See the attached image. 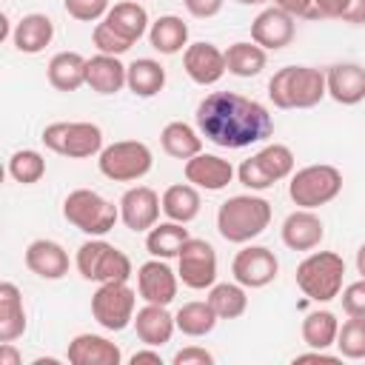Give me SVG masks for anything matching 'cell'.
<instances>
[{
	"label": "cell",
	"instance_id": "obj_9",
	"mask_svg": "<svg viewBox=\"0 0 365 365\" xmlns=\"http://www.w3.org/2000/svg\"><path fill=\"white\" fill-rule=\"evenodd\" d=\"M40 140L48 151L68 157V160H86L106 148L103 128L94 123H51L43 128Z\"/></svg>",
	"mask_w": 365,
	"mask_h": 365
},
{
	"label": "cell",
	"instance_id": "obj_12",
	"mask_svg": "<svg viewBox=\"0 0 365 365\" xmlns=\"http://www.w3.org/2000/svg\"><path fill=\"white\" fill-rule=\"evenodd\" d=\"M231 274L245 288H265L279 274V259L265 245H245L231 262Z\"/></svg>",
	"mask_w": 365,
	"mask_h": 365
},
{
	"label": "cell",
	"instance_id": "obj_2",
	"mask_svg": "<svg viewBox=\"0 0 365 365\" xmlns=\"http://www.w3.org/2000/svg\"><path fill=\"white\" fill-rule=\"evenodd\" d=\"M271 225V202L254 194L228 197L217 208V231L225 242L245 245Z\"/></svg>",
	"mask_w": 365,
	"mask_h": 365
},
{
	"label": "cell",
	"instance_id": "obj_8",
	"mask_svg": "<svg viewBox=\"0 0 365 365\" xmlns=\"http://www.w3.org/2000/svg\"><path fill=\"white\" fill-rule=\"evenodd\" d=\"M97 157L100 174L111 182H137L154 165V154L143 140H117L106 145Z\"/></svg>",
	"mask_w": 365,
	"mask_h": 365
},
{
	"label": "cell",
	"instance_id": "obj_43",
	"mask_svg": "<svg viewBox=\"0 0 365 365\" xmlns=\"http://www.w3.org/2000/svg\"><path fill=\"white\" fill-rule=\"evenodd\" d=\"M342 311L348 317H365V279H356L342 288Z\"/></svg>",
	"mask_w": 365,
	"mask_h": 365
},
{
	"label": "cell",
	"instance_id": "obj_24",
	"mask_svg": "<svg viewBox=\"0 0 365 365\" xmlns=\"http://www.w3.org/2000/svg\"><path fill=\"white\" fill-rule=\"evenodd\" d=\"M125 74H128V66H123L120 57L97 54L86 66V86L97 94H117L125 86Z\"/></svg>",
	"mask_w": 365,
	"mask_h": 365
},
{
	"label": "cell",
	"instance_id": "obj_7",
	"mask_svg": "<svg viewBox=\"0 0 365 365\" xmlns=\"http://www.w3.org/2000/svg\"><path fill=\"white\" fill-rule=\"evenodd\" d=\"M342 191V171L328 163H314L291 174L288 197L297 208H319L336 200Z\"/></svg>",
	"mask_w": 365,
	"mask_h": 365
},
{
	"label": "cell",
	"instance_id": "obj_33",
	"mask_svg": "<svg viewBox=\"0 0 365 365\" xmlns=\"http://www.w3.org/2000/svg\"><path fill=\"white\" fill-rule=\"evenodd\" d=\"M265 63H268V54L254 40L251 43L240 40V43H231L225 48V68L234 77H257L265 68Z\"/></svg>",
	"mask_w": 365,
	"mask_h": 365
},
{
	"label": "cell",
	"instance_id": "obj_15",
	"mask_svg": "<svg viewBox=\"0 0 365 365\" xmlns=\"http://www.w3.org/2000/svg\"><path fill=\"white\" fill-rule=\"evenodd\" d=\"M297 34V17H291L288 11L268 6L262 9L254 20H251V40L257 46H262L265 51H279L285 48Z\"/></svg>",
	"mask_w": 365,
	"mask_h": 365
},
{
	"label": "cell",
	"instance_id": "obj_36",
	"mask_svg": "<svg viewBox=\"0 0 365 365\" xmlns=\"http://www.w3.org/2000/svg\"><path fill=\"white\" fill-rule=\"evenodd\" d=\"M208 302L217 311L220 319H237L245 314L248 308V297H245V285L234 282H214L208 288Z\"/></svg>",
	"mask_w": 365,
	"mask_h": 365
},
{
	"label": "cell",
	"instance_id": "obj_45",
	"mask_svg": "<svg viewBox=\"0 0 365 365\" xmlns=\"http://www.w3.org/2000/svg\"><path fill=\"white\" fill-rule=\"evenodd\" d=\"M171 365H214V354L200 345H188L171 356Z\"/></svg>",
	"mask_w": 365,
	"mask_h": 365
},
{
	"label": "cell",
	"instance_id": "obj_3",
	"mask_svg": "<svg viewBox=\"0 0 365 365\" xmlns=\"http://www.w3.org/2000/svg\"><path fill=\"white\" fill-rule=\"evenodd\" d=\"M325 94V71L314 66H285L268 80V97L277 108H314Z\"/></svg>",
	"mask_w": 365,
	"mask_h": 365
},
{
	"label": "cell",
	"instance_id": "obj_30",
	"mask_svg": "<svg viewBox=\"0 0 365 365\" xmlns=\"http://www.w3.org/2000/svg\"><path fill=\"white\" fill-rule=\"evenodd\" d=\"M160 200H163V214H165L168 220H174V222H182V225L191 222V220H197L200 205H202L200 191H197V185H191V182L168 185Z\"/></svg>",
	"mask_w": 365,
	"mask_h": 365
},
{
	"label": "cell",
	"instance_id": "obj_14",
	"mask_svg": "<svg viewBox=\"0 0 365 365\" xmlns=\"http://www.w3.org/2000/svg\"><path fill=\"white\" fill-rule=\"evenodd\" d=\"M177 285H180V274H174L165 259L151 257L148 262L137 268V294L145 302L171 305L177 297Z\"/></svg>",
	"mask_w": 365,
	"mask_h": 365
},
{
	"label": "cell",
	"instance_id": "obj_11",
	"mask_svg": "<svg viewBox=\"0 0 365 365\" xmlns=\"http://www.w3.org/2000/svg\"><path fill=\"white\" fill-rule=\"evenodd\" d=\"M177 274L185 288L191 291H205L217 282V251L211 242L188 237L177 257Z\"/></svg>",
	"mask_w": 365,
	"mask_h": 365
},
{
	"label": "cell",
	"instance_id": "obj_44",
	"mask_svg": "<svg viewBox=\"0 0 365 365\" xmlns=\"http://www.w3.org/2000/svg\"><path fill=\"white\" fill-rule=\"evenodd\" d=\"M351 0H314L311 20H342Z\"/></svg>",
	"mask_w": 365,
	"mask_h": 365
},
{
	"label": "cell",
	"instance_id": "obj_40",
	"mask_svg": "<svg viewBox=\"0 0 365 365\" xmlns=\"http://www.w3.org/2000/svg\"><path fill=\"white\" fill-rule=\"evenodd\" d=\"M91 40H94V46H97V51L100 54H114V57H120V54H125L134 43H128L125 37H120L106 20H100L97 26H94V31H91Z\"/></svg>",
	"mask_w": 365,
	"mask_h": 365
},
{
	"label": "cell",
	"instance_id": "obj_42",
	"mask_svg": "<svg viewBox=\"0 0 365 365\" xmlns=\"http://www.w3.org/2000/svg\"><path fill=\"white\" fill-rule=\"evenodd\" d=\"M237 177H240V182H242L245 188H251V191H265V188H271V185H274V182L268 180V174L259 168L257 157L242 160V163H240V168H237Z\"/></svg>",
	"mask_w": 365,
	"mask_h": 365
},
{
	"label": "cell",
	"instance_id": "obj_13",
	"mask_svg": "<svg viewBox=\"0 0 365 365\" xmlns=\"http://www.w3.org/2000/svg\"><path fill=\"white\" fill-rule=\"evenodd\" d=\"M120 220L128 231H148L157 225L160 211H163V200L154 188L148 185H131L123 197H120Z\"/></svg>",
	"mask_w": 365,
	"mask_h": 365
},
{
	"label": "cell",
	"instance_id": "obj_21",
	"mask_svg": "<svg viewBox=\"0 0 365 365\" xmlns=\"http://www.w3.org/2000/svg\"><path fill=\"white\" fill-rule=\"evenodd\" d=\"M26 268L40 279H63L68 274V251L54 240H34L26 248Z\"/></svg>",
	"mask_w": 365,
	"mask_h": 365
},
{
	"label": "cell",
	"instance_id": "obj_16",
	"mask_svg": "<svg viewBox=\"0 0 365 365\" xmlns=\"http://www.w3.org/2000/svg\"><path fill=\"white\" fill-rule=\"evenodd\" d=\"M182 68L197 86H214L228 71L225 68V51H220L214 43H205V40L191 43L182 51Z\"/></svg>",
	"mask_w": 365,
	"mask_h": 365
},
{
	"label": "cell",
	"instance_id": "obj_51",
	"mask_svg": "<svg viewBox=\"0 0 365 365\" xmlns=\"http://www.w3.org/2000/svg\"><path fill=\"white\" fill-rule=\"evenodd\" d=\"M20 354L14 351L11 342H0V365H20Z\"/></svg>",
	"mask_w": 365,
	"mask_h": 365
},
{
	"label": "cell",
	"instance_id": "obj_5",
	"mask_svg": "<svg viewBox=\"0 0 365 365\" xmlns=\"http://www.w3.org/2000/svg\"><path fill=\"white\" fill-rule=\"evenodd\" d=\"M63 217L88 237H106L120 220V205L91 188H74L63 200Z\"/></svg>",
	"mask_w": 365,
	"mask_h": 365
},
{
	"label": "cell",
	"instance_id": "obj_22",
	"mask_svg": "<svg viewBox=\"0 0 365 365\" xmlns=\"http://www.w3.org/2000/svg\"><path fill=\"white\" fill-rule=\"evenodd\" d=\"M134 331H137V339L143 345H165L171 342L174 331H177V322H174V314L165 311V305H154V302H145L137 314H134Z\"/></svg>",
	"mask_w": 365,
	"mask_h": 365
},
{
	"label": "cell",
	"instance_id": "obj_54",
	"mask_svg": "<svg viewBox=\"0 0 365 365\" xmlns=\"http://www.w3.org/2000/svg\"><path fill=\"white\" fill-rule=\"evenodd\" d=\"M234 3H240V6H262L268 0H234Z\"/></svg>",
	"mask_w": 365,
	"mask_h": 365
},
{
	"label": "cell",
	"instance_id": "obj_38",
	"mask_svg": "<svg viewBox=\"0 0 365 365\" xmlns=\"http://www.w3.org/2000/svg\"><path fill=\"white\" fill-rule=\"evenodd\" d=\"M9 174L14 182H23V185H34L46 177V160L40 151L34 148H20L9 157Z\"/></svg>",
	"mask_w": 365,
	"mask_h": 365
},
{
	"label": "cell",
	"instance_id": "obj_6",
	"mask_svg": "<svg viewBox=\"0 0 365 365\" xmlns=\"http://www.w3.org/2000/svg\"><path fill=\"white\" fill-rule=\"evenodd\" d=\"M74 265L80 271L83 279L88 282H128L131 277V259L128 254H123L120 248H114L111 242L91 237L77 248Z\"/></svg>",
	"mask_w": 365,
	"mask_h": 365
},
{
	"label": "cell",
	"instance_id": "obj_39",
	"mask_svg": "<svg viewBox=\"0 0 365 365\" xmlns=\"http://www.w3.org/2000/svg\"><path fill=\"white\" fill-rule=\"evenodd\" d=\"M336 351L345 359H365V317H348L339 325Z\"/></svg>",
	"mask_w": 365,
	"mask_h": 365
},
{
	"label": "cell",
	"instance_id": "obj_41",
	"mask_svg": "<svg viewBox=\"0 0 365 365\" xmlns=\"http://www.w3.org/2000/svg\"><path fill=\"white\" fill-rule=\"evenodd\" d=\"M66 14L80 20V23H97L108 14V0H63Z\"/></svg>",
	"mask_w": 365,
	"mask_h": 365
},
{
	"label": "cell",
	"instance_id": "obj_27",
	"mask_svg": "<svg viewBox=\"0 0 365 365\" xmlns=\"http://www.w3.org/2000/svg\"><path fill=\"white\" fill-rule=\"evenodd\" d=\"M160 145L174 160H191L202 151V134H200V128H194L182 120H171L160 131Z\"/></svg>",
	"mask_w": 365,
	"mask_h": 365
},
{
	"label": "cell",
	"instance_id": "obj_10",
	"mask_svg": "<svg viewBox=\"0 0 365 365\" xmlns=\"http://www.w3.org/2000/svg\"><path fill=\"white\" fill-rule=\"evenodd\" d=\"M134 305L137 291L128 282H100L91 294V317L106 331H125L134 322Z\"/></svg>",
	"mask_w": 365,
	"mask_h": 365
},
{
	"label": "cell",
	"instance_id": "obj_53",
	"mask_svg": "<svg viewBox=\"0 0 365 365\" xmlns=\"http://www.w3.org/2000/svg\"><path fill=\"white\" fill-rule=\"evenodd\" d=\"M0 37H9V14H0Z\"/></svg>",
	"mask_w": 365,
	"mask_h": 365
},
{
	"label": "cell",
	"instance_id": "obj_35",
	"mask_svg": "<svg viewBox=\"0 0 365 365\" xmlns=\"http://www.w3.org/2000/svg\"><path fill=\"white\" fill-rule=\"evenodd\" d=\"M336 334H339V319L334 311H311L302 319V342L308 348H322L328 351L331 345H336Z\"/></svg>",
	"mask_w": 365,
	"mask_h": 365
},
{
	"label": "cell",
	"instance_id": "obj_50",
	"mask_svg": "<svg viewBox=\"0 0 365 365\" xmlns=\"http://www.w3.org/2000/svg\"><path fill=\"white\" fill-rule=\"evenodd\" d=\"M342 23H351V26H365V0H351Z\"/></svg>",
	"mask_w": 365,
	"mask_h": 365
},
{
	"label": "cell",
	"instance_id": "obj_23",
	"mask_svg": "<svg viewBox=\"0 0 365 365\" xmlns=\"http://www.w3.org/2000/svg\"><path fill=\"white\" fill-rule=\"evenodd\" d=\"M51 40H54V23L40 11L23 14L11 31V43L20 54H40Z\"/></svg>",
	"mask_w": 365,
	"mask_h": 365
},
{
	"label": "cell",
	"instance_id": "obj_31",
	"mask_svg": "<svg viewBox=\"0 0 365 365\" xmlns=\"http://www.w3.org/2000/svg\"><path fill=\"white\" fill-rule=\"evenodd\" d=\"M188 242V228H182V222H157L154 228H148L145 234V251L157 259H174L180 257L182 245Z\"/></svg>",
	"mask_w": 365,
	"mask_h": 365
},
{
	"label": "cell",
	"instance_id": "obj_48",
	"mask_svg": "<svg viewBox=\"0 0 365 365\" xmlns=\"http://www.w3.org/2000/svg\"><path fill=\"white\" fill-rule=\"evenodd\" d=\"M342 356L339 354H328V351H322V348H314V351H308V354H297L294 356V362H328V365H334V362H339Z\"/></svg>",
	"mask_w": 365,
	"mask_h": 365
},
{
	"label": "cell",
	"instance_id": "obj_20",
	"mask_svg": "<svg viewBox=\"0 0 365 365\" xmlns=\"http://www.w3.org/2000/svg\"><path fill=\"white\" fill-rule=\"evenodd\" d=\"M328 97L339 106H356L365 100V68L356 63H336L325 71Z\"/></svg>",
	"mask_w": 365,
	"mask_h": 365
},
{
	"label": "cell",
	"instance_id": "obj_49",
	"mask_svg": "<svg viewBox=\"0 0 365 365\" xmlns=\"http://www.w3.org/2000/svg\"><path fill=\"white\" fill-rule=\"evenodd\" d=\"M128 362H131V365H143V362H151V365H163V356H160V351H154V345H145L143 351H134Z\"/></svg>",
	"mask_w": 365,
	"mask_h": 365
},
{
	"label": "cell",
	"instance_id": "obj_1",
	"mask_svg": "<svg viewBox=\"0 0 365 365\" xmlns=\"http://www.w3.org/2000/svg\"><path fill=\"white\" fill-rule=\"evenodd\" d=\"M197 128L220 148H245L274 134V117L262 103L237 91H211L197 106Z\"/></svg>",
	"mask_w": 365,
	"mask_h": 365
},
{
	"label": "cell",
	"instance_id": "obj_28",
	"mask_svg": "<svg viewBox=\"0 0 365 365\" xmlns=\"http://www.w3.org/2000/svg\"><path fill=\"white\" fill-rule=\"evenodd\" d=\"M120 37H125L128 43H137L151 26H148V11L134 3V0H123V3H114L108 9V14L103 17Z\"/></svg>",
	"mask_w": 365,
	"mask_h": 365
},
{
	"label": "cell",
	"instance_id": "obj_46",
	"mask_svg": "<svg viewBox=\"0 0 365 365\" xmlns=\"http://www.w3.org/2000/svg\"><path fill=\"white\" fill-rule=\"evenodd\" d=\"M222 3H225V0H182V6L188 9V14L197 17V20L217 17V14L222 11Z\"/></svg>",
	"mask_w": 365,
	"mask_h": 365
},
{
	"label": "cell",
	"instance_id": "obj_17",
	"mask_svg": "<svg viewBox=\"0 0 365 365\" xmlns=\"http://www.w3.org/2000/svg\"><path fill=\"white\" fill-rule=\"evenodd\" d=\"M279 234H282L285 248H291V251H314L325 237V225L314 214V208H297L282 220Z\"/></svg>",
	"mask_w": 365,
	"mask_h": 365
},
{
	"label": "cell",
	"instance_id": "obj_19",
	"mask_svg": "<svg viewBox=\"0 0 365 365\" xmlns=\"http://www.w3.org/2000/svg\"><path fill=\"white\" fill-rule=\"evenodd\" d=\"M234 165L217 154H197L191 160H185V180L197 188H205V191H222L228 188V182L234 180Z\"/></svg>",
	"mask_w": 365,
	"mask_h": 365
},
{
	"label": "cell",
	"instance_id": "obj_18",
	"mask_svg": "<svg viewBox=\"0 0 365 365\" xmlns=\"http://www.w3.org/2000/svg\"><path fill=\"white\" fill-rule=\"evenodd\" d=\"M66 359L71 365H120L123 351L117 342H111L100 334H77L68 342Z\"/></svg>",
	"mask_w": 365,
	"mask_h": 365
},
{
	"label": "cell",
	"instance_id": "obj_37",
	"mask_svg": "<svg viewBox=\"0 0 365 365\" xmlns=\"http://www.w3.org/2000/svg\"><path fill=\"white\" fill-rule=\"evenodd\" d=\"M254 157H257L259 168L268 174L271 182H279V180H285V177L294 174V163H297L294 160V151L288 145H282V143H268Z\"/></svg>",
	"mask_w": 365,
	"mask_h": 365
},
{
	"label": "cell",
	"instance_id": "obj_26",
	"mask_svg": "<svg viewBox=\"0 0 365 365\" xmlns=\"http://www.w3.org/2000/svg\"><path fill=\"white\" fill-rule=\"evenodd\" d=\"M26 334L23 294L14 282H0V342H14Z\"/></svg>",
	"mask_w": 365,
	"mask_h": 365
},
{
	"label": "cell",
	"instance_id": "obj_25",
	"mask_svg": "<svg viewBox=\"0 0 365 365\" xmlns=\"http://www.w3.org/2000/svg\"><path fill=\"white\" fill-rule=\"evenodd\" d=\"M86 66H88V60L83 54L60 51L48 60L46 77H48L51 88H57V91H77L80 86H86Z\"/></svg>",
	"mask_w": 365,
	"mask_h": 365
},
{
	"label": "cell",
	"instance_id": "obj_52",
	"mask_svg": "<svg viewBox=\"0 0 365 365\" xmlns=\"http://www.w3.org/2000/svg\"><path fill=\"white\" fill-rule=\"evenodd\" d=\"M356 271H359V277L365 279V242H362L359 251H356Z\"/></svg>",
	"mask_w": 365,
	"mask_h": 365
},
{
	"label": "cell",
	"instance_id": "obj_34",
	"mask_svg": "<svg viewBox=\"0 0 365 365\" xmlns=\"http://www.w3.org/2000/svg\"><path fill=\"white\" fill-rule=\"evenodd\" d=\"M174 322H177V331L185 334V336H205L217 328L220 317H217V311L211 308L208 299H194V302H185L174 314Z\"/></svg>",
	"mask_w": 365,
	"mask_h": 365
},
{
	"label": "cell",
	"instance_id": "obj_4",
	"mask_svg": "<svg viewBox=\"0 0 365 365\" xmlns=\"http://www.w3.org/2000/svg\"><path fill=\"white\" fill-rule=\"evenodd\" d=\"M345 259L336 251H311L297 265V285L314 302H331L342 294Z\"/></svg>",
	"mask_w": 365,
	"mask_h": 365
},
{
	"label": "cell",
	"instance_id": "obj_47",
	"mask_svg": "<svg viewBox=\"0 0 365 365\" xmlns=\"http://www.w3.org/2000/svg\"><path fill=\"white\" fill-rule=\"evenodd\" d=\"M274 6L302 20H311V11H314V0H274Z\"/></svg>",
	"mask_w": 365,
	"mask_h": 365
},
{
	"label": "cell",
	"instance_id": "obj_29",
	"mask_svg": "<svg viewBox=\"0 0 365 365\" xmlns=\"http://www.w3.org/2000/svg\"><path fill=\"white\" fill-rule=\"evenodd\" d=\"M148 43L160 54H177L188 48V26L177 14H163L148 29Z\"/></svg>",
	"mask_w": 365,
	"mask_h": 365
},
{
	"label": "cell",
	"instance_id": "obj_32",
	"mask_svg": "<svg viewBox=\"0 0 365 365\" xmlns=\"http://www.w3.org/2000/svg\"><path fill=\"white\" fill-rule=\"evenodd\" d=\"M125 86L131 94L137 97H154L163 91L165 86V68L151 60V57H137L131 66H128V74H125Z\"/></svg>",
	"mask_w": 365,
	"mask_h": 365
}]
</instances>
